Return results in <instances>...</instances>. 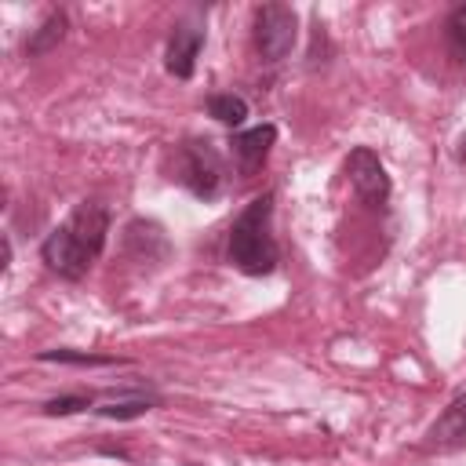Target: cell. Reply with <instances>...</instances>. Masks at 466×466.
Returning <instances> with one entry per match:
<instances>
[{"label": "cell", "mask_w": 466, "mask_h": 466, "mask_svg": "<svg viewBox=\"0 0 466 466\" xmlns=\"http://www.w3.org/2000/svg\"><path fill=\"white\" fill-rule=\"evenodd\" d=\"M269 215H273V197L262 193L237 215V222L229 229V248H226L229 262L248 277H266L277 269L280 251L269 233Z\"/></svg>", "instance_id": "cell-1"}, {"label": "cell", "mask_w": 466, "mask_h": 466, "mask_svg": "<svg viewBox=\"0 0 466 466\" xmlns=\"http://www.w3.org/2000/svg\"><path fill=\"white\" fill-rule=\"evenodd\" d=\"M175 178L193 193L211 200L222 186V157L208 138H189L175 149Z\"/></svg>", "instance_id": "cell-2"}, {"label": "cell", "mask_w": 466, "mask_h": 466, "mask_svg": "<svg viewBox=\"0 0 466 466\" xmlns=\"http://www.w3.org/2000/svg\"><path fill=\"white\" fill-rule=\"evenodd\" d=\"M295 11L288 4H262L255 11V47L266 62H280L295 47Z\"/></svg>", "instance_id": "cell-3"}, {"label": "cell", "mask_w": 466, "mask_h": 466, "mask_svg": "<svg viewBox=\"0 0 466 466\" xmlns=\"http://www.w3.org/2000/svg\"><path fill=\"white\" fill-rule=\"evenodd\" d=\"M346 175H350V186L357 189V197L371 208H382L390 200V175L382 167V160L368 149V146H357L350 157H346Z\"/></svg>", "instance_id": "cell-4"}, {"label": "cell", "mask_w": 466, "mask_h": 466, "mask_svg": "<svg viewBox=\"0 0 466 466\" xmlns=\"http://www.w3.org/2000/svg\"><path fill=\"white\" fill-rule=\"evenodd\" d=\"M40 255H44L47 269H55V273H58V277H66V280H80V277L87 273V266L95 262V258H91V255L73 240V233H69L66 226L51 229V233L44 237Z\"/></svg>", "instance_id": "cell-5"}, {"label": "cell", "mask_w": 466, "mask_h": 466, "mask_svg": "<svg viewBox=\"0 0 466 466\" xmlns=\"http://www.w3.org/2000/svg\"><path fill=\"white\" fill-rule=\"evenodd\" d=\"M69 233H73V240L95 258L98 251H102V244H106V233H109V211H106V204H98V200H80L76 204V211L62 222Z\"/></svg>", "instance_id": "cell-6"}, {"label": "cell", "mask_w": 466, "mask_h": 466, "mask_svg": "<svg viewBox=\"0 0 466 466\" xmlns=\"http://www.w3.org/2000/svg\"><path fill=\"white\" fill-rule=\"evenodd\" d=\"M200 47H204V29H200V25H193V22L175 25V33H171V40H167V62H164L167 73L178 76V80H189L193 69H197Z\"/></svg>", "instance_id": "cell-7"}, {"label": "cell", "mask_w": 466, "mask_h": 466, "mask_svg": "<svg viewBox=\"0 0 466 466\" xmlns=\"http://www.w3.org/2000/svg\"><path fill=\"white\" fill-rule=\"evenodd\" d=\"M277 142V127L273 124H262V127H251V131H240L233 135V157L240 164L244 175H251L255 167H262V160L269 157V146Z\"/></svg>", "instance_id": "cell-8"}, {"label": "cell", "mask_w": 466, "mask_h": 466, "mask_svg": "<svg viewBox=\"0 0 466 466\" xmlns=\"http://www.w3.org/2000/svg\"><path fill=\"white\" fill-rule=\"evenodd\" d=\"M462 441H466V393H459L426 433L430 448H459Z\"/></svg>", "instance_id": "cell-9"}, {"label": "cell", "mask_w": 466, "mask_h": 466, "mask_svg": "<svg viewBox=\"0 0 466 466\" xmlns=\"http://www.w3.org/2000/svg\"><path fill=\"white\" fill-rule=\"evenodd\" d=\"M62 36H66V15L55 11V15L44 18L40 29L29 33V40H25V55H44V51H51L55 44H62Z\"/></svg>", "instance_id": "cell-10"}, {"label": "cell", "mask_w": 466, "mask_h": 466, "mask_svg": "<svg viewBox=\"0 0 466 466\" xmlns=\"http://www.w3.org/2000/svg\"><path fill=\"white\" fill-rule=\"evenodd\" d=\"M208 113L218 120V124H226V127H240L244 120H248V102L240 98V95H211L208 98Z\"/></svg>", "instance_id": "cell-11"}, {"label": "cell", "mask_w": 466, "mask_h": 466, "mask_svg": "<svg viewBox=\"0 0 466 466\" xmlns=\"http://www.w3.org/2000/svg\"><path fill=\"white\" fill-rule=\"evenodd\" d=\"M149 408H153L149 397H120V400H109V404H102L95 411L106 415V419H135V415H146Z\"/></svg>", "instance_id": "cell-12"}, {"label": "cell", "mask_w": 466, "mask_h": 466, "mask_svg": "<svg viewBox=\"0 0 466 466\" xmlns=\"http://www.w3.org/2000/svg\"><path fill=\"white\" fill-rule=\"evenodd\" d=\"M448 44H451L455 58L466 62V4H459V7L448 15Z\"/></svg>", "instance_id": "cell-13"}, {"label": "cell", "mask_w": 466, "mask_h": 466, "mask_svg": "<svg viewBox=\"0 0 466 466\" xmlns=\"http://www.w3.org/2000/svg\"><path fill=\"white\" fill-rule=\"evenodd\" d=\"M40 360H66V364H113V357L98 353H76V350H44Z\"/></svg>", "instance_id": "cell-14"}, {"label": "cell", "mask_w": 466, "mask_h": 466, "mask_svg": "<svg viewBox=\"0 0 466 466\" xmlns=\"http://www.w3.org/2000/svg\"><path fill=\"white\" fill-rule=\"evenodd\" d=\"M80 408H87V397H55V400L44 404L47 415H73V411H80Z\"/></svg>", "instance_id": "cell-15"}, {"label": "cell", "mask_w": 466, "mask_h": 466, "mask_svg": "<svg viewBox=\"0 0 466 466\" xmlns=\"http://www.w3.org/2000/svg\"><path fill=\"white\" fill-rule=\"evenodd\" d=\"M459 160L466 164V135H462V142H459Z\"/></svg>", "instance_id": "cell-16"}]
</instances>
